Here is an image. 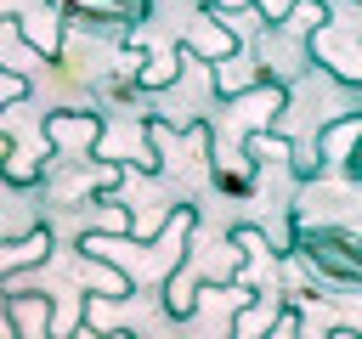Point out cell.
I'll use <instances>...</instances> for the list:
<instances>
[{"label":"cell","instance_id":"13","mask_svg":"<svg viewBox=\"0 0 362 339\" xmlns=\"http://www.w3.org/2000/svg\"><path fill=\"white\" fill-rule=\"evenodd\" d=\"M322 23H328V6H322V0H294V6H288V17H283V28H288V34H300V40H305V34H317Z\"/></svg>","mask_w":362,"mask_h":339},{"label":"cell","instance_id":"3","mask_svg":"<svg viewBox=\"0 0 362 339\" xmlns=\"http://www.w3.org/2000/svg\"><path fill=\"white\" fill-rule=\"evenodd\" d=\"M40 136H45L51 158H90L96 141H102V113H90V107H57V113H45Z\"/></svg>","mask_w":362,"mask_h":339},{"label":"cell","instance_id":"12","mask_svg":"<svg viewBox=\"0 0 362 339\" xmlns=\"http://www.w3.org/2000/svg\"><path fill=\"white\" fill-rule=\"evenodd\" d=\"M181 62H187V51H181V45H175V51H147V68H141V79H136V85H141V90H164V85L181 73Z\"/></svg>","mask_w":362,"mask_h":339},{"label":"cell","instance_id":"2","mask_svg":"<svg viewBox=\"0 0 362 339\" xmlns=\"http://www.w3.org/2000/svg\"><path fill=\"white\" fill-rule=\"evenodd\" d=\"M238 45H243V28L232 23V11H226L221 0H204V17H198L187 34H181L187 62H204V68H215V62L238 56Z\"/></svg>","mask_w":362,"mask_h":339},{"label":"cell","instance_id":"11","mask_svg":"<svg viewBox=\"0 0 362 339\" xmlns=\"http://www.w3.org/2000/svg\"><path fill=\"white\" fill-rule=\"evenodd\" d=\"M260 79H272L266 73V62L255 56V62H238V56H226V62H215V96H243V90H255Z\"/></svg>","mask_w":362,"mask_h":339},{"label":"cell","instance_id":"8","mask_svg":"<svg viewBox=\"0 0 362 339\" xmlns=\"http://www.w3.org/2000/svg\"><path fill=\"white\" fill-rule=\"evenodd\" d=\"M11 28H17V40H23L34 56H45V62H57V56H62V23H57L51 11H23Z\"/></svg>","mask_w":362,"mask_h":339},{"label":"cell","instance_id":"16","mask_svg":"<svg viewBox=\"0 0 362 339\" xmlns=\"http://www.w3.org/2000/svg\"><path fill=\"white\" fill-rule=\"evenodd\" d=\"M0 68H6V23H0Z\"/></svg>","mask_w":362,"mask_h":339},{"label":"cell","instance_id":"14","mask_svg":"<svg viewBox=\"0 0 362 339\" xmlns=\"http://www.w3.org/2000/svg\"><path fill=\"white\" fill-rule=\"evenodd\" d=\"M249 6H255V11H260V23H283V17H288V6H294V0H249Z\"/></svg>","mask_w":362,"mask_h":339},{"label":"cell","instance_id":"10","mask_svg":"<svg viewBox=\"0 0 362 339\" xmlns=\"http://www.w3.org/2000/svg\"><path fill=\"white\" fill-rule=\"evenodd\" d=\"M0 181H6L11 192H28V186L45 181V158H40L34 147H6V141H0Z\"/></svg>","mask_w":362,"mask_h":339},{"label":"cell","instance_id":"17","mask_svg":"<svg viewBox=\"0 0 362 339\" xmlns=\"http://www.w3.org/2000/svg\"><path fill=\"white\" fill-rule=\"evenodd\" d=\"M356 6H362V0H356Z\"/></svg>","mask_w":362,"mask_h":339},{"label":"cell","instance_id":"7","mask_svg":"<svg viewBox=\"0 0 362 339\" xmlns=\"http://www.w3.org/2000/svg\"><path fill=\"white\" fill-rule=\"evenodd\" d=\"M317 158L322 164H345L351 153H356V141H362V113H334L328 124H317Z\"/></svg>","mask_w":362,"mask_h":339},{"label":"cell","instance_id":"1","mask_svg":"<svg viewBox=\"0 0 362 339\" xmlns=\"http://www.w3.org/2000/svg\"><path fill=\"white\" fill-rule=\"evenodd\" d=\"M288 249L334 288H356L362 294V232L345 226H311L300 209H288Z\"/></svg>","mask_w":362,"mask_h":339},{"label":"cell","instance_id":"5","mask_svg":"<svg viewBox=\"0 0 362 339\" xmlns=\"http://www.w3.org/2000/svg\"><path fill=\"white\" fill-rule=\"evenodd\" d=\"M305 45H311V56H317L339 85H362V34L322 23L317 34H305Z\"/></svg>","mask_w":362,"mask_h":339},{"label":"cell","instance_id":"9","mask_svg":"<svg viewBox=\"0 0 362 339\" xmlns=\"http://www.w3.org/2000/svg\"><path fill=\"white\" fill-rule=\"evenodd\" d=\"M45 254H51V226H28L23 237H0V277L23 271V266H40Z\"/></svg>","mask_w":362,"mask_h":339},{"label":"cell","instance_id":"6","mask_svg":"<svg viewBox=\"0 0 362 339\" xmlns=\"http://www.w3.org/2000/svg\"><path fill=\"white\" fill-rule=\"evenodd\" d=\"M0 282H6V316H11L17 333H40V328H51V311H57L51 294L23 288V282H11V277H0Z\"/></svg>","mask_w":362,"mask_h":339},{"label":"cell","instance_id":"15","mask_svg":"<svg viewBox=\"0 0 362 339\" xmlns=\"http://www.w3.org/2000/svg\"><path fill=\"white\" fill-rule=\"evenodd\" d=\"M272 328H277V333H300V311H283V316H272Z\"/></svg>","mask_w":362,"mask_h":339},{"label":"cell","instance_id":"4","mask_svg":"<svg viewBox=\"0 0 362 339\" xmlns=\"http://www.w3.org/2000/svg\"><path fill=\"white\" fill-rule=\"evenodd\" d=\"M57 11L85 34H119L124 40L136 23H147L153 0H57Z\"/></svg>","mask_w":362,"mask_h":339}]
</instances>
